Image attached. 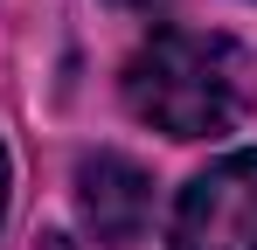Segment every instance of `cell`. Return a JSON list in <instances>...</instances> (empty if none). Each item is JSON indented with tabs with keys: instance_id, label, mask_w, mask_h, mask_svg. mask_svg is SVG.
Instances as JSON below:
<instances>
[{
	"instance_id": "cell-1",
	"label": "cell",
	"mask_w": 257,
	"mask_h": 250,
	"mask_svg": "<svg viewBox=\"0 0 257 250\" xmlns=\"http://www.w3.org/2000/svg\"><path fill=\"white\" fill-rule=\"evenodd\" d=\"M257 70L229 35L209 28H160L125 63V104L139 125L167 139H215L250 111Z\"/></svg>"
},
{
	"instance_id": "cell-2",
	"label": "cell",
	"mask_w": 257,
	"mask_h": 250,
	"mask_svg": "<svg viewBox=\"0 0 257 250\" xmlns=\"http://www.w3.org/2000/svg\"><path fill=\"white\" fill-rule=\"evenodd\" d=\"M174 250H257V153L209 160L174 202Z\"/></svg>"
},
{
	"instance_id": "cell-3",
	"label": "cell",
	"mask_w": 257,
	"mask_h": 250,
	"mask_svg": "<svg viewBox=\"0 0 257 250\" xmlns=\"http://www.w3.org/2000/svg\"><path fill=\"white\" fill-rule=\"evenodd\" d=\"M77 215L97 243L125 250L146 236V215H153V181L146 167L125 160V153H90L77 167Z\"/></svg>"
},
{
	"instance_id": "cell-4",
	"label": "cell",
	"mask_w": 257,
	"mask_h": 250,
	"mask_svg": "<svg viewBox=\"0 0 257 250\" xmlns=\"http://www.w3.org/2000/svg\"><path fill=\"white\" fill-rule=\"evenodd\" d=\"M7 188H14V167H7V146H0V222H7Z\"/></svg>"
},
{
	"instance_id": "cell-5",
	"label": "cell",
	"mask_w": 257,
	"mask_h": 250,
	"mask_svg": "<svg viewBox=\"0 0 257 250\" xmlns=\"http://www.w3.org/2000/svg\"><path fill=\"white\" fill-rule=\"evenodd\" d=\"M42 250H84V243H70V236H42Z\"/></svg>"
},
{
	"instance_id": "cell-6",
	"label": "cell",
	"mask_w": 257,
	"mask_h": 250,
	"mask_svg": "<svg viewBox=\"0 0 257 250\" xmlns=\"http://www.w3.org/2000/svg\"><path fill=\"white\" fill-rule=\"evenodd\" d=\"M118 7H160V0H118Z\"/></svg>"
}]
</instances>
